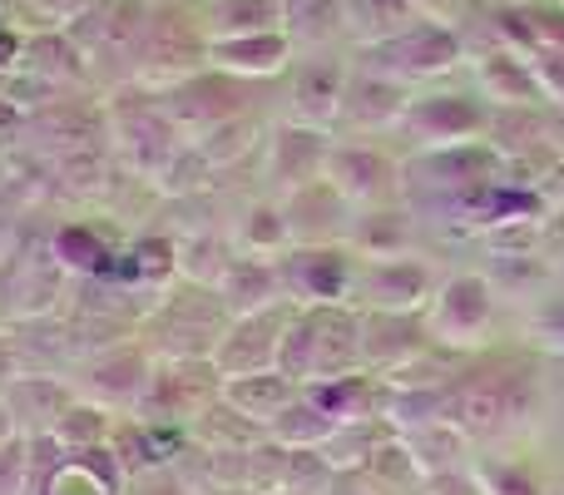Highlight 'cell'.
I'll list each match as a JSON object with an SVG mask.
<instances>
[{
	"label": "cell",
	"mask_w": 564,
	"mask_h": 495,
	"mask_svg": "<svg viewBox=\"0 0 564 495\" xmlns=\"http://www.w3.org/2000/svg\"><path fill=\"white\" fill-rule=\"evenodd\" d=\"M357 367H361V322L327 308V302L292 322L278 352V372H288L302 387L327 377H351Z\"/></svg>",
	"instance_id": "obj_1"
},
{
	"label": "cell",
	"mask_w": 564,
	"mask_h": 495,
	"mask_svg": "<svg viewBox=\"0 0 564 495\" xmlns=\"http://www.w3.org/2000/svg\"><path fill=\"white\" fill-rule=\"evenodd\" d=\"M149 15H154V10H149L144 0H95L65 35H69V45L79 50L85 69L119 65V75H134Z\"/></svg>",
	"instance_id": "obj_2"
},
{
	"label": "cell",
	"mask_w": 564,
	"mask_h": 495,
	"mask_svg": "<svg viewBox=\"0 0 564 495\" xmlns=\"http://www.w3.org/2000/svg\"><path fill=\"white\" fill-rule=\"evenodd\" d=\"M208 45L214 40L174 6H159L149 15V30H144V45H139V79L149 85H184V79L204 75L208 65Z\"/></svg>",
	"instance_id": "obj_3"
},
{
	"label": "cell",
	"mask_w": 564,
	"mask_h": 495,
	"mask_svg": "<svg viewBox=\"0 0 564 495\" xmlns=\"http://www.w3.org/2000/svg\"><path fill=\"white\" fill-rule=\"evenodd\" d=\"M441 417H446L456 431L476 437V441L500 437V431L520 417L516 377H506V372H480V377L460 381V387L451 391V401L441 407Z\"/></svg>",
	"instance_id": "obj_4"
},
{
	"label": "cell",
	"mask_w": 564,
	"mask_h": 495,
	"mask_svg": "<svg viewBox=\"0 0 564 495\" xmlns=\"http://www.w3.org/2000/svg\"><path fill=\"white\" fill-rule=\"evenodd\" d=\"M371 55L387 60V79H431V75H446L451 65L460 60V35L436 20H421V25L401 30L391 40H377Z\"/></svg>",
	"instance_id": "obj_5"
},
{
	"label": "cell",
	"mask_w": 564,
	"mask_h": 495,
	"mask_svg": "<svg viewBox=\"0 0 564 495\" xmlns=\"http://www.w3.org/2000/svg\"><path fill=\"white\" fill-rule=\"evenodd\" d=\"M490 318H496V298H490V282L466 272V278H451L441 288V298L426 312V332L451 347H466V342L486 337Z\"/></svg>",
	"instance_id": "obj_6"
},
{
	"label": "cell",
	"mask_w": 564,
	"mask_h": 495,
	"mask_svg": "<svg viewBox=\"0 0 564 495\" xmlns=\"http://www.w3.org/2000/svg\"><path fill=\"white\" fill-rule=\"evenodd\" d=\"M282 337H288V327H282L278 312H243V318L224 332V342H218L214 372H218V377H228V381H234V377H258V372H273L278 367V352H282Z\"/></svg>",
	"instance_id": "obj_7"
},
{
	"label": "cell",
	"mask_w": 564,
	"mask_h": 495,
	"mask_svg": "<svg viewBox=\"0 0 564 495\" xmlns=\"http://www.w3.org/2000/svg\"><path fill=\"white\" fill-rule=\"evenodd\" d=\"M401 125L431 149H456V144H476L480 134H490V109L470 105L460 95H431V99H411Z\"/></svg>",
	"instance_id": "obj_8"
},
{
	"label": "cell",
	"mask_w": 564,
	"mask_h": 495,
	"mask_svg": "<svg viewBox=\"0 0 564 495\" xmlns=\"http://www.w3.org/2000/svg\"><path fill=\"white\" fill-rule=\"evenodd\" d=\"M327 184L341 194V204H381L391 194V164L367 144H341L327 154Z\"/></svg>",
	"instance_id": "obj_9"
},
{
	"label": "cell",
	"mask_w": 564,
	"mask_h": 495,
	"mask_svg": "<svg viewBox=\"0 0 564 495\" xmlns=\"http://www.w3.org/2000/svg\"><path fill=\"white\" fill-rule=\"evenodd\" d=\"M292 55V35L288 30H268V35H228L208 45V65L224 69L238 79H258V75H278Z\"/></svg>",
	"instance_id": "obj_10"
},
{
	"label": "cell",
	"mask_w": 564,
	"mask_h": 495,
	"mask_svg": "<svg viewBox=\"0 0 564 495\" xmlns=\"http://www.w3.org/2000/svg\"><path fill=\"white\" fill-rule=\"evenodd\" d=\"M297 119L307 129H327L332 119H341V99H347V75L337 60H307L297 75Z\"/></svg>",
	"instance_id": "obj_11"
},
{
	"label": "cell",
	"mask_w": 564,
	"mask_h": 495,
	"mask_svg": "<svg viewBox=\"0 0 564 495\" xmlns=\"http://www.w3.org/2000/svg\"><path fill=\"white\" fill-rule=\"evenodd\" d=\"M327 154L332 149L322 144V129H307V125H292L273 139V179L288 189H307L317 184V174L327 169Z\"/></svg>",
	"instance_id": "obj_12"
},
{
	"label": "cell",
	"mask_w": 564,
	"mask_h": 495,
	"mask_svg": "<svg viewBox=\"0 0 564 495\" xmlns=\"http://www.w3.org/2000/svg\"><path fill=\"white\" fill-rule=\"evenodd\" d=\"M297 397H302V387L288 377V372H278V367L273 372H258V377H234L224 387L228 407L243 411V417H253V421H278Z\"/></svg>",
	"instance_id": "obj_13"
},
{
	"label": "cell",
	"mask_w": 564,
	"mask_h": 495,
	"mask_svg": "<svg viewBox=\"0 0 564 495\" xmlns=\"http://www.w3.org/2000/svg\"><path fill=\"white\" fill-rule=\"evenodd\" d=\"M302 401L317 407L332 427H351V421H367L371 407H377V387L367 377H327V381H307L302 387Z\"/></svg>",
	"instance_id": "obj_14"
},
{
	"label": "cell",
	"mask_w": 564,
	"mask_h": 495,
	"mask_svg": "<svg viewBox=\"0 0 564 495\" xmlns=\"http://www.w3.org/2000/svg\"><path fill=\"white\" fill-rule=\"evenodd\" d=\"M411 99L401 95L397 79H381V75H361L347 85V99H341V119L357 129H381V125H397L406 115Z\"/></svg>",
	"instance_id": "obj_15"
},
{
	"label": "cell",
	"mask_w": 564,
	"mask_h": 495,
	"mask_svg": "<svg viewBox=\"0 0 564 495\" xmlns=\"http://www.w3.org/2000/svg\"><path fill=\"white\" fill-rule=\"evenodd\" d=\"M480 89L490 99H500L506 109H520V105H540V85L530 75V60H520L516 50H490L480 55Z\"/></svg>",
	"instance_id": "obj_16"
},
{
	"label": "cell",
	"mask_w": 564,
	"mask_h": 495,
	"mask_svg": "<svg viewBox=\"0 0 564 495\" xmlns=\"http://www.w3.org/2000/svg\"><path fill=\"white\" fill-rule=\"evenodd\" d=\"M119 471L109 461V451H69L65 466L45 481V495H115Z\"/></svg>",
	"instance_id": "obj_17"
},
{
	"label": "cell",
	"mask_w": 564,
	"mask_h": 495,
	"mask_svg": "<svg viewBox=\"0 0 564 495\" xmlns=\"http://www.w3.org/2000/svg\"><path fill=\"white\" fill-rule=\"evenodd\" d=\"M367 298L377 302L381 312H416L421 298H426V272L406 258H391L377 262L367 278Z\"/></svg>",
	"instance_id": "obj_18"
},
{
	"label": "cell",
	"mask_w": 564,
	"mask_h": 495,
	"mask_svg": "<svg viewBox=\"0 0 564 495\" xmlns=\"http://www.w3.org/2000/svg\"><path fill=\"white\" fill-rule=\"evenodd\" d=\"M268 30H282V0H218L214 6V40L268 35Z\"/></svg>",
	"instance_id": "obj_19"
},
{
	"label": "cell",
	"mask_w": 564,
	"mask_h": 495,
	"mask_svg": "<svg viewBox=\"0 0 564 495\" xmlns=\"http://www.w3.org/2000/svg\"><path fill=\"white\" fill-rule=\"evenodd\" d=\"M341 15H347V0H282V30L312 40V45L337 35L347 25Z\"/></svg>",
	"instance_id": "obj_20"
},
{
	"label": "cell",
	"mask_w": 564,
	"mask_h": 495,
	"mask_svg": "<svg viewBox=\"0 0 564 495\" xmlns=\"http://www.w3.org/2000/svg\"><path fill=\"white\" fill-rule=\"evenodd\" d=\"M297 288L317 302L341 298V288H347V262H341V252H332V248L297 252Z\"/></svg>",
	"instance_id": "obj_21"
},
{
	"label": "cell",
	"mask_w": 564,
	"mask_h": 495,
	"mask_svg": "<svg viewBox=\"0 0 564 495\" xmlns=\"http://www.w3.org/2000/svg\"><path fill=\"white\" fill-rule=\"evenodd\" d=\"M105 431H109V417L99 407H65V417L55 421V441L65 451H95V446H105Z\"/></svg>",
	"instance_id": "obj_22"
},
{
	"label": "cell",
	"mask_w": 564,
	"mask_h": 495,
	"mask_svg": "<svg viewBox=\"0 0 564 495\" xmlns=\"http://www.w3.org/2000/svg\"><path fill=\"white\" fill-rule=\"evenodd\" d=\"M55 258H59V268H75V272H95L99 262H105V244H99L89 228H59V238H55Z\"/></svg>",
	"instance_id": "obj_23"
},
{
	"label": "cell",
	"mask_w": 564,
	"mask_h": 495,
	"mask_svg": "<svg viewBox=\"0 0 564 495\" xmlns=\"http://www.w3.org/2000/svg\"><path fill=\"white\" fill-rule=\"evenodd\" d=\"M357 244L367 248L377 262H391L397 248H406V224H401V214H371Z\"/></svg>",
	"instance_id": "obj_24"
},
{
	"label": "cell",
	"mask_w": 564,
	"mask_h": 495,
	"mask_svg": "<svg viewBox=\"0 0 564 495\" xmlns=\"http://www.w3.org/2000/svg\"><path fill=\"white\" fill-rule=\"evenodd\" d=\"M525 25H530V55L535 50H564V10L525 6Z\"/></svg>",
	"instance_id": "obj_25"
},
{
	"label": "cell",
	"mask_w": 564,
	"mask_h": 495,
	"mask_svg": "<svg viewBox=\"0 0 564 495\" xmlns=\"http://www.w3.org/2000/svg\"><path fill=\"white\" fill-rule=\"evenodd\" d=\"M530 60V75H535L540 95L550 99V105H564V50H535Z\"/></svg>",
	"instance_id": "obj_26"
},
{
	"label": "cell",
	"mask_w": 564,
	"mask_h": 495,
	"mask_svg": "<svg viewBox=\"0 0 564 495\" xmlns=\"http://www.w3.org/2000/svg\"><path fill=\"white\" fill-rule=\"evenodd\" d=\"M25 441L20 437H6L0 441V495H20L25 491Z\"/></svg>",
	"instance_id": "obj_27"
},
{
	"label": "cell",
	"mask_w": 564,
	"mask_h": 495,
	"mask_svg": "<svg viewBox=\"0 0 564 495\" xmlns=\"http://www.w3.org/2000/svg\"><path fill=\"white\" fill-rule=\"evenodd\" d=\"M248 244L253 248H282V244H292V234H288V218L273 214V208H258L253 214V224H248Z\"/></svg>",
	"instance_id": "obj_28"
},
{
	"label": "cell",
	"mask_w": 564,
	"mask_h": 495,
	"mask_svg": "<svg viewBox=\"0 0 564 495\" xmlns=\"http://www.w3.org/2000/svg\"><path fill=\"white\" fill-rule=\"evenodd\" d=\"M134 272L144 278V272H159V278H169L174 272V244H164V238H149V244L134 248Z\"/></svg>",
	"instance_id": "obj_29"
},
{
	"label": "cell",
	"mask_w": 564,
	"mask_h": 495,
	"mask_svg": "<svg viewBox=\"0 0 564 495\" xmlns=\"http://www.w3.org/2000/svg\"><path fill=\"white\" fill-rule=\"evenodd\" d=\"M35 6H40V15H45L50 25H75L95 0H35Z\"/></svg>",
	"instance_id": "obj_30"
},
{
	"label": "cell",
	"mask_w": 564,
	"mask_h": 495,
	"mask_svg": "<svg viewBox=\"0 0 564 495\" xmlns=\"http://www.w3.org/2000/svg\"><path fill=\"white\" fill-rule=\"evenodd\" d=\"M490 486H496V491L506 486L510 495H535V486H530V481L520 476V471H510V466H506V471H490Z\"/></svg>",
	"instance_id": "obj_31"
}]
</instances>
